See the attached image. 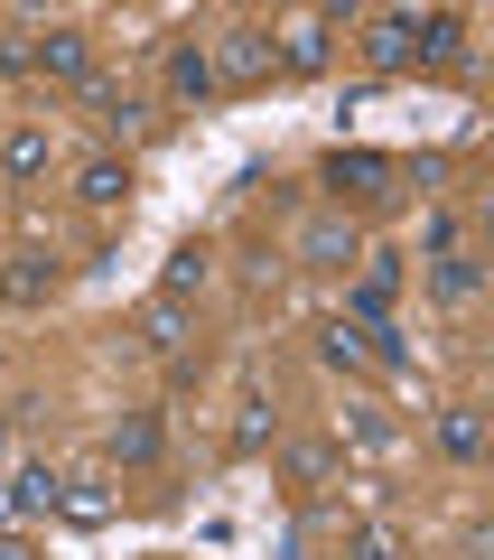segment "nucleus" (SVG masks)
Wrapping results in <instances>:
<instances>
[{"label":"nucleus","mask_w":494,"mask_h":560,"mask_svg":"<svg viewBox=\"0 0 494 560\" xmlns=\"http://www.w3.org/2000/svg\"><path fill=\"white\" fill-rule=\"evenodd\" d=\"M205 66H215V84H261V75H271V28H252V20L224 28Z\"/></svg>","instance_id":"obj_1"},{"label":"nucleus","mask_w":494,"mask_h":560,"mask_svg":"<svg viewBox=\"0 0 494 560\" xmlns=\"http://www.w3.org/2000/svg\"><path fill=\"white\" fill-rule=\"evenodd\" d=\"M327 187H337L345 206H383V197H392V160H374V150H337V160H327Z\"/></svg>","instance_id":"obj_2"},{"label":"nucleus","mask_w":494,"mask_h":560,"mask_svg":"<svg viewBox=\"0 0 494 560\" xmlns=\"http://www.w3.org/2000/svg\"><path fill=\"white\" fill-rule=\"evenodd\" d=\"M457 57H467V20H457V10L411 20V66H457Z\"/></svg>","instance_id":"obj_3"},{"label":"nucleus","mask_w":494,"mask_h":560,"mask_svg":"<svg viewBox=\"0 0 494 560\" xmlns=\"http://www.w3.org/2000/svg\"><path fill=\"white\" fill-rule=\"evenodd\" d=\"M38 75L84 84V75H94V38H84V28H47V38H38Z\"/></svg>","instance_id":"obj_4"},{"label":"nucleus","mask_w":494,"mask_h":560,"mask_svg":"<svg viewBox=\"0 0 494 560\" xmlns=\"http://www.w3.org/2000/svg\"><path fill=\"white\" fill-rule=\"evenodd\" d=\"M103 448H113V467H150L158 458V411H121Z\"/></svg>","instance_id":"obj_5"},{"label":"nucleus","mask_w":494,"mask_h":560,"mask_svg":"<svg viewBox=\"0 0 494 560\" xmlns=\"http://www.w3.org/2000/svg\"><path fill=\"white\" fill-rule=\"evenodd\" d=\"M47 290H57V261H47V253H10V271H0V300H20V308H38Z\"/></svg>","instance_id":"obj_6"},{"label":"nucleus","mask_w":494,"mask_h":560,"mask_svg":"<svg viewBox=\"0 0 494 560\" xmlns=\"http://www.w3.org/2000/svg\"><path fill=\"white\" fill-rule=\"evenodd\" d=\"M364 66H374V75H401V66H411V20H374L364 28Z\"/></svg>","instance_id":"obj_7"},{"label":"nucleus","mask_w":494,"mask_h":560,"mask_svg":"<svg viewBox=\"0 0 494 560\" xmlns=\"http://www.w3.org/2000/svg\"><path fill=\"white\" fill-rule=\"evenodd\" d=\"M280 75H317V66H327V20H290V47H280Z\"/></svg>","instance_id":"obj_8"},{"label":"nucleus","mask_w":494,"mask_h":560,"mask_svg":"<svg viewBox=\"0 0 494 560\" xmlns=\"http://www.w3.org/2000/svg\"><path fill=\"white\" fill-rule=\"evenodd\" d=\"M140 346H150V355H178V346H187V308L178 300H150V308H140Z\"/></svg>","instance_id":"obj_9"},{"label":"nucleus","mask_w":494,"mask_h":560,"mask_svg":"<svg viewBox=\"0 0 494 560\" xmlns=\"http://www.w3.org/2000/svg\"><path fill=\"white\" fill-rule=\"evenodd\" d=\"M75 197L84 206H121V197H131V168H121V160H84L75 168Z\"/></svg>","instance_id":"obj_10"},{"label":"nucleus","mask_w":494,"mask_h":560,"mask_svg":"<svg viewBox=\"0 0 494 560\" xmlns=\"http://www.w3.org/2000/svg\"><path fill=\"white\" fill-rule=\"evenodd\" d=\"M205 271H215V253H205V243H178V253H168V290H158V300H187V290H205Z\"/></svg>","instance_id":"obj_11"},{"label":"nucleus","mask_w":494,"mask_h":560,"mask_svg":"<svg viewBox=\"0 0 494 560\" xmlns=\"http://www.w3.org/2000/svg\"><path fill=\"white\" fill-rule=\"evenodd\" d=\"M438 448H448V458H485V420L475 411H438Z\"/></svg>","instance_id":"obj_12"},{"label":"nucleus","mask_w":494,"mask_h":560,"mask_svg":"<svg viewBox=\"0 0 494 560\" xmlns=\"http://www.w3.org/2000/svg\"><path fill=\"white\" fill-rule=\"evenodd\" d=\"M168 84H178V94H215V66H205V47H178V57H168Z\"/></svg>","instance_id":"obj_13"},{"label":"nucleus","mask_w":494,"mask_h":560,"mask_svg":"<svg viewBox=\"0 0 494 560\" xmlns=\"http://www.w3.org/2000/svg\"><path fill=\"white\" fill-rule=\"evenodd\" d=\"M392 290H401V271H392V261H374V271H364V290H355L364 327H383V308H392Z\"/></svg>","instance_id":"obj_14"},{"label":"nucleus","mask_w":494,"mask_h":560,"mask_svg":"<svg viewBox=\"0 0 494 560\" xmlns=\"http://www.w3.org/2000/svg\"><path fill=\"white\" fill-rule=\"evenodd\" d=\"M0 168H10V178H38V168H47V131H10Z\"/></svg>","instance_id":"obj_15"},{"label":"nucleus","mask_w":494,"mask_h":560,"mask_svg":"<svg viewBox=\"0 0 494 560\" xmlns=\"http://www.w3.org/2000/svg\"><path fill=\"white\" fill-rule=\"evenodd\" d=\"M10 495L38 514V504H57V495H66V477H57V467H20V477H10Z\"/></svg>","instance_id":"obj_16"},{"label":"nucleus","mask_w":494,"mask_h":560,"mask_svg":"<svg viewBox=\"0 0 494 560\" xmlns=\"http://www.w3.org/2000/svg\"><path fill=\"white\" fill-rule=\"evenodd\" d=\"M298 253H308V261H355V243H345V224H317Z\"/></svg>","instance_id":"obj_17"},{"label":"nucleus","mask_w":494,"mask_h":560,"mask_svg":"<svg viewBox=\"0 0 494 560\" xmlns=\"http://www.w3.org/2000/svg\"><path fill=\"white\" fill-rule=\"evenodd\" d=\"M327 467H337V448H317V440H298V448H290V477H298V486H317Z\"/></svg>","instance_id":"obj_18"},{"label":"nucleus","mask_w":494,"mask_h":560,"mask_svg":"<svg viewBox=\"0 0 494 560\" xmlns=\"http://www.w3.org/2000/svg\"><path fill=\"white\" fill-rule=\"evenodd\" d=\"M345 560H401V541H392V533H383V523H364V533H355V541H345Z\"/></svg>","instance_id":"obj_19"},{"label":"nucleus","mask_w":494,"mask_h":560,"mask_svg":"<svg viewBox=\"0 0 494 560\" xmlns=\"http://www.w3.org/2000/svg\"><path fill=\"white\" fill-rule=\"evenodd\" d=\"M327 364H337V374H355V364H364V337H355V327H337V337H327Z\"/></svg>","instance_id":"obj_20"},{"label":"nucleus","mask_w":494,"mask_h":560,"mask_svg":"<svg viewBox=\"0 0 494 560\" xmlns=\"http://www.w3.org/2000/svg\"><path fill=\"white\" fill-rule=\"evenodd\" d=\"M0 560H38V551H28V541H20V533H0Z\"/></svg>","instance_id":"obj_21"}]
</instances>
